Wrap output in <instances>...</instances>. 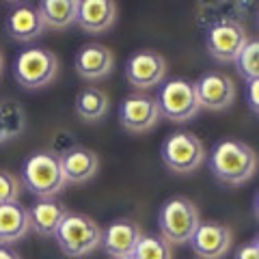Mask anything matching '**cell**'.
<instances>
[{
    "label": "cell",
    "instance_id": "obj_22",
    "mask_svg": "<svg viewBox=\"0 0 259 259\" xmlns=\"http://www.w3.org/2000/svg\"><path fill=\"white\" fill-rule=\"evenodd\" d=\"M24 121H26V115L18 102H0V136L3 141H11L22 134Z\"/></svg>",
    "mask_w": 259,
    "mask_h": 259
},
{
    "label": "cell",
    "instance_id": "obj_4",
    "mask_svg": "<svg viewBox=\"0 0 259 259\" xmlns=\"http://www.w3.org/2000/svg\"><path fill=\"white\" fill-rule=\"evenodd\" d=\"M199 209L186 197H171L164 201L158 212V227L160 236L168 244H184L192 238L194 229L199 227Z\"/></svg>",
    "mask_w": 259,
    "mask_h": 259
},
{
    "label": "cell",
    "instance_id": "obj_17",
    "mask_svg": "<svg viewBox=\"0 0 259 259\" xmlns=\"http://www.w3.org/2000/svg\"><path fill=\"white\" fill-rule=\"evenodd\" d=\"M7 32L18 41H32L44 32V20L35 5H15L5 20Z\"/></svg>",
    "mask_w": 259,
    "mask_h": 259
},
{
    "label": "cell",
    "instance_id": "obj_31",
    "mask_svg": "<svg viewBox=\"0 0 259 259\" xmlns=\"http://www.w3.org/2000/svg\"><path fill=\"white\" fill-rule=\"evenodd\" d=\"M0 143H5V141H3V136H0Z\"/></svg>",
    "mask_w": 259,
    "mask_h": 259
},
{
    "label": "cell",
    "instance_id": "obj_18",
    "mask_svg": "<svg viewBox=\"0 0 259 259\" xmlns=\"http://www.w3.org/2000/svg\"><path fill=\"white\" fill-rule=\"evenodd\" d=\"M67 205L59 201L56 197L50 199H37L28 207L30 216V229H35L39 236H54L56 229L65 216H67Z\"/></svg>",
    "mask_w": 259,
    "mask_h": 259
},
{
    "label": "cell",
    "instance_id": "obj_23",
    "mask_svg": "<svg viewBox=\"0 0 259 259\" xmlns=\"http://www.w3.org/2000/svg\"><path fill=\"white\" fill-rule=\"evenodd\" d=\"M134 259H173V246L162 236H145L134 248Z\"/></svg>",
    "mask_w": 259,
    "mask_h": 259
},
{
    "label": "cell",
    "instance_id": "obj_21",
    "mask_svg": "<svg viewBox=\"0 0 259 259\" xmlns=\"http://www.w3.org/2000/svg\"><path fill=\"white\" fill-rule=\"evenodd\" d=\"M108 106H110L108 95L97 87L80 89L76 95V102H74L76 115L84 121H100L108 112Z\"/></svg>",
    "mask_w": 259,
    "mask_h": 259
},
{
    "label": "cell",
    "instance_id": "obj_11",
    "mask_svg": "<svg viewBox=\"0 0 259 259\" xmlns=\"http://www.w3.org/2000/svg\"><path fill=\"white\" fill-rule=\"evenodd\" d=\"M199 106L207 110H225L236 100V82L225 71H205L194 82Z\"/></svg>",
    "mask_w": 259,
    "mask_h": 259
},
{
    "label": "cell",
    "instance_id": "obj_9",
    "mask_svg": "<svg viewBox=\"0 0 259 259\" xmlns=\"http://www.w3.org/2000/svg\"><path fill=\"white\" fill-rule=\"evenodd\" d=\"M160 108L153 95L130 93L119 106V121L127 132L141 134L147 132L160 121Z\"/></svg>",
    "mask_w": 259,
    "mask_h": 259
},
{
    "label": "cell",
    "instance_id": "obj_29",
    "mask_svg": "<svg viewBox=\"0 0 259 259\" xmlns=\"http://www.w3.org/2000/svg\"><path fill=\"white\" fill-rule=\"evenodd\" d=\"M3 67H5V56H3V52H0V74H3Z\"/></svg>",
    "mask_w": 259,
    "mask_h": 259
},
{
    "label": "cell",
    "instance_id": "obj_13",
    "mask_svg": "<svg viewBox=\"0 0 259 259\" xmlns=\"http://www.w3.org/2000/svg\"><path fill=\"white\" fill-rule=\"evenodd\" d=\"M143 238L141 227L134 221H115L106 227V231H102V244L106 255H110V259L115 257H125L132 255L139 240Z\"/></svg>",
    "mask_w": 259,
    "mask_h": 259
},
{
    "label": "cell",
    "instance_id": "obj_20",
    "mask_svg": "<svg viewBox=\"0 0 259 259\" xmlns=\"http://www.w3.org/2000/svg\"><path fill=\"white\" fill-rule=\"evenodd\" d=\"M76 7L78 0H44L37 5L44 26L63 30L76 22Z\"/></svg>",
    "mask_w": 259,
    "mask_h": 259
},
{
    "label": "cell",
    "instance_id": "obj_26",
    "mask_svg": "<svg viewBox=\"0 0 259 259\" xmlns=\"http://www.w3.org/2000/svg\"><path fill=\"white\" fill-rule=\"evenodd\" d=\"M233 259H259V244H257V238H253L246 244H242L236 250V257Z\"/></svg>",
    "mask_w": 259,
    "mask_h": 259
},
{
    "label": "cell",
    "instance_id": "obj_8",
    "mask_svg": "<svg viewBox=\"0 0 259 259\" xmlns=\"http://www.w3.org/2000/svg\"><path fill=\"white\" fill-rule=\"evenodd\" d=\"M248 32L238 20L233 18H221L207 28L205 46L212 59L221 63H231L248 41Z\"/></svg>",
    "mask_w": 259,
    "mask_h": 259
},
{
    "label": "cell",
    "instance_id": "obj_5",
    "mask_svg": "<svg viewBox=\"0 0 259 259\" xmlns=\"http://www.w3.org/2000/svg\"><path fill=\"white\" fill-rule=\"evenodd\" d=\"M156 102L160 115L166 117L168 121H175V123L190 121L201 110L194 82L186 78H171L166 82H162L158 89Z\"/></svg>",
    "mask_w": 259,
    "mask_h": 259
},
{
    "label": "cell",
    "instance_id": "obj_15",
    "mask_svg": "<svg viewBox=\"0 0 259 259\" xmlns=\"http://www.w3.org/2000/svg\"><path fill=\"white\" fill-rule=\"evenodd\" d=\"M76 71L84 80H102L110 74L112 65H115V56H112L110 48L102 44H84L76 52Z\"/></svg>",
    "mask_w": 259,
    "mask_h": 259
},
{
    "label": "cell",
    "instance_id": "obj_7",
    "mask_svg": "<svg viewBox=\"0 0 259 259\" xmlns=\"http://www.w3.org/2000/svg\"><path fill=\"white\" fill-rule=\"evenodd\" d=\"M205 160V147L201 139L192 132H173L162 143V162L173 173L188 175L197 171L201 162Z\"/></svg>",
    "mask_w": 259,
    "mask_h": 259
},
{
    "label": "cell",
    "instance_id": "obj_2",
    "mask_svg": "<svg viewBox=\"0 0 259 259\" xmlns=\"http://www.w3.org/2000/svg\"><path fill=\"white\" fill-rule=\"evenodd\" d=\"M22 186L30 190L37 199L56 197L67 182H65L61 160L56 151H37L26 158L22 166Z\"/></svg>",
    "mask_w": 259,
    "mask_h": 259
},
{
    "label": "cell",
    "instance_id": "obj_12",
    "mask_svg": "<svg viewBox=\"0 0 259 259\" xmlns=\"http://www.w3.org/2000/svg\"><path fill=\"white\" fill-rule=\"evenodd\" d=\"M231 240L233 233L229 227L207 221V223H199L188 242L192 244L194 255H199L201 259H221L229 253Z\"/></svg>",
    "mask_w": 259,
    "mask_h": 259
},
{
    "label": "cell",
    "instance_id": "obj_28",
    "mask_svg": "<svg viewBox=\"0 0 259 259\" xmlns=\"http://www.w3.org/2000/svg\"><path fill=\"white\" fill-rule=\"evenodd\" d=\"M0 259H22V255L15 250L13 246H7V244H0Z\"/></svg>",
    "mask_w": 259,
    "mask_h": 259
},
{
    "label": "cell",
    "instance_id": "obj_10",
    "mask_svg": "<svg viewBox=\"0 0 259 259\" xmlns=\"http://www.w3.org/2000/svg\"><path fill=\"white\" fill-rule=\"evenodd\" d=\"M166 76V59L160 52L139 50L134 52L125 63V78L127 82L145 91L151 87H160Z\"/></svg>",
    "mask_w": 259,
    "mask_h": 259
},
{
    "label": "cell",
    "instance_id": "obj_24",
    "mask_svg": "<svg viewBox=\"0 0 259 259\" xmlns=\"http://www.w3.org/2000/svg\"><path fill=\"white\" fill-rule=\"evenodd\" d=\"M236 67L240 71V76L244 80H255L259 78V41L255 37H250L244 44V48L236 56Z\"/></svg>",
    "mask_w": 259,
    "mask_h": 259
},
{
    "label": "cell",
    "instance_id": "obj_6",
    "mask_svg": "<svg viewBox=\"0 0 259 259\" xmlns=\"http://www.w3.org/2000/svg\"><path fill=\"white\" fill-rule=\"evenodd\" d=\"M59 74V59L46 48H26L18 54L13 65V76L24 89L48 87Z\"/></svg>",
    "mask_w": 259,
    "mask_h": 259
},
{
    "label": "cell",
    "instance_id": "obj_1",
    "mask_svg": "<svg viewBox=\"0 0 259 259\" xmlns=\"http://www.w3.org/2000/svg\"><path fill=\"white\" fill-rule=\"evenodd\" d=\"M209 168L216 180H221L227 186H240L248 182L257 171V153L250 145L225 139L214 145L209 153Z\"/></svg>",
    "mask_w": 259,
    "mask_h": 259
},
{
    "label": "cell",
    "instance_id": "obj_25",
    "mask_svg": "<svg viewBox=\"0 0 259 259\" xmlns=\"http://www.w3.org/2000/svg\"><path fill=\"white\" fill-rule=\"evenodd\" d=\"M20 194H22L20 177L9 171H0V205L20 201Z\"/></svg>",
    "mask_w": 259,
    "mask_h": 259
},
{
    "label": "cell",
    "instance_id": "obj_30",
    "mask_svg": "<svg viewBox=\"0 0 259 259\" xmlns=\"http://www.w3.org/2000/svg\"><path fill=\"white\" fill-rule=\"evenodd\" d=\"M115 259H134V255H125V257H115Z\"/></svg>",
    "mask_w": 259,
    "mask_h": 259
},
{
    "label": "cell",
    "instance_id": "obj_14",
    "mask_svg": "<svg viewBox=\"0 0 259 259\" xmlns=\"http://www.w3.org/2000/svg\"><path fill=\"white\" fill-rule=\"evenodd\" d=\"M59 160H61V168H63V175H65V182L67 184H84L91 180L97 173V168H100L97 153L93 149L80 147V145L59 153Z\"/></svg>",
    "mask_w": 259,
    "mask_h": 259
},
{
    "label": "cell",
    "instance_id": "obj_3",
    "mask_svg": "<svg viewBox=\"0 0 259 259\" xmlns=\"http://www.w3.org/2000/svg\"><path fill=\"white\" fill-rule=\"evenodd\" d=\"M102 227L87 214L67 212L54 233V240L65 255L78 259L93 253L102 244Z\"/></svg>",
    "mask_w": 259,
    "mask_h": 259
},
{
    "label": "cell",
    "instance_id": "obj_16",
    "mask_svg": "<svg viewBox=\"0 0 259 259\" xmlns=\"http://www.w3.org/2000/svg\"><path fill=\"white\" fill-rule=\"evenodd\" d=\"M117 20V5L112 0H80L76 7V22L87 32H104Z\"/></svg>",
    "mask_w": 259,
    "mask_h": 259
},
{
    "label": "cell",
    "instance_id": "obj_19",
    "mask_svg": "<svg viewBox=\"0 0 259 259\" xmlns=\"http://www.w3.org/2000/svg\"><path fill=\"white\" fill-rule=\"evenodd\" d=\"M30 231V216L28 207H24L20 201L0 205V244L11 246L20 242Z\"/></svg>",
    "mask_w": 259,
    "mask_h": 259
},
{
    "label": "cell",
    "instance_id": "obj_27",
    "mask_svg": "<svg viewBox=\"0 0 259 259\" xmlns=\"http://www.w3.org/2000/svg\"><path fill=\"white\" fill-rule=\"evenodd\" d=\"M257 89H259V78L248 80V102L253 112H257Z\"/></svg>",
    "mask_w": 259,
    "mask_h": 259
}]
</instances>
